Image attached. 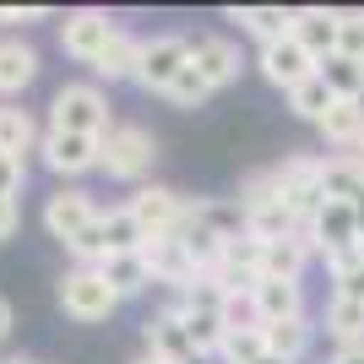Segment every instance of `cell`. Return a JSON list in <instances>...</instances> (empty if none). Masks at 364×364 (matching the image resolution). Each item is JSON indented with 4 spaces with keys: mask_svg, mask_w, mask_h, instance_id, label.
I'll list each match as a JSON object with an SVG mask.
<instances>
[{
    "mask_svg": "<svg viewBox=\"0 0 364 364\" xmlns=\"http://www.w3.org/2000/svg\"><path fill=\"white\" fill-rule=\"evenodd\" d=\"M49 131H71V136H109L114 120H109V98L92 82H65L55 98H49Z\"/></svg>",
    "mask_w": 364,
    "mask_h": 364,
    "instance_id": "6da1fadb",
    "label": "cell"
},
{
    "mask_svg": "<svg viewBox=\"0 0 364 364\" xmlns=\"http://www.w3.org/2000/svg\"><path fill=\"white\" fill-rule=\"evenodd\" d=\"M321 168H326V158H310V152H294V158H283V164L272 168L277 191H283V201L294 207L299 228H310L316 213L326 207V180H321Z\"/></svg>",
    "mask_w": 364,
    "mask_h": 364,
    "instance_id": "7a4b0ae2",
    "label": "cell"
},
{
    "mask_svg": "<svg viewBox=\"0 0 364 364\" xmlns=\"http://www.w3.org/2000/svg\"><path fill=\"white\" fill-rule=\"evenodd\" d=\"M152 158H158V141H152L147 125H114V131L104 136V158H98V168H104L109 180L141 185L152 174Z\"/></svg>",
    "mask_w": 364,
    "mask_h": 364,
    "instance_id": "3957f363",
    "label": "cell"
},
{
    "mask_svg": "<svg viewBox=\"0 0 364 364\" xmlns=\"http://www.w3.org/2000/svg\"><path fill=\"white\" fill-rule=\"evenodd\" d=\"M114 304H120V294L109 289V277L98 272V267H71V272L60 277V310L71 321H82V326L109 321V316H114Z\"/></svg>",
    "mask_w": 364,
    "mask_h": 364,
    "instance_id": "277c9868",
    "label": "cell"
},
{
    "mask_svg": "<svg viewBox=\"0 0 364 364\" xmlns=\"http://www.w3.org/2000/svg\"><path fill=\"white\" fill-rule=\"evenodd\" d=\"M114 33H120V22H114L109 11L82 6V11H65V22H60V49L71 55V60H82V65H98V55L114 44Z\"/></svg>",
    "mask_w": 364,
    "mask_h": 364,
    "instance_id": "5b68a950",
    "label": "cell"
},
{
    "mask_svg": "<svg viewBox=\"0 0 364 364\" xmlns=\"http://www.w3.org/2000/svg\"><path fill=\"white\" fill-rule=\"evenodd\" d=\"M98 218H104V213H98V201H92L82 185H60V191L44 201V228L60 245H76L92 223H98Z\"/></svg>",
    "mask_w": 364,
    "mask_h": 364,
    "instance_id": "8992f818",
    "label": "cell"
},
{
    "mask_svg": "<svg viewBox=\"0 0 364 364\" xmlns=\"http://www.w3.org/2000/svg\"><path fill=\"white\" fill-rule=\"evenodd\" d=\"M185 65H191V38H185V33H158V38L141 44L136 82L147 92H168V87H174V76H180Z\"/></svg>",
    "mask_w": 364,
    "mask_h": 364,
    "instance_id": "52a82bcc",
    "label": "cell"
},
{
    "mask_svg": "<svg viewBox=\"0 0 364 364\" xmlns=\"http://www.w3.org/2000/svg\"><path fill=\"white\" fill-rule=\"evenodd\" d=\"M38 152H44V168H49V174H60V180H76V174L98 168V158H104V136H71V131H44Z\"/></svg>",
    "mask_w": 364,
    "mask_h": 364,
    "instance_id": "ba28073f",
    "label": "cell"
},
{
    "mask_svg": "<svg viewBox=\"0 0 364 364\" xmlns=\"http://www.w3.org/2000/svg\"><path fill=\"white\" fill-rule=\"evenodd\" d=\"M125 207L141 223V234H174L185 223V213H191V201L180 191H168V185H136V196L125 201Z\"/></svg>",
    "mask_w": 364,
    "mask_h": 364,
    "instance_id": "9c48e42d",
    "label": "cell"
},
{
    "mask_svg": "<svg viewBox=\"0 0 364 364\" xmlns=\"http://www.w3.org/2000/svg\"><path fill=\"white\" fill-rule=\"evenodd\" d=\"M141 337H147V353L158 364H201L196 343H191V332H185V321L174 310H152L141 321Z\"/></svg>",
    "mask_w": 364,
    "mask_h": 364,
    "instance_id": "30bf717a",
    "label": "cell"
},
{
    "mask_svg": "<svg viewBox=\"0 0 364 364\" xmlns=\"http://www.w3.org/2000/svg\"><path fill=\"white\" fill-rule=\"evenodd\" d=\"M304 234H310V245H316L321 261L337 256V250L364 245V240H359V218H353V201H326V207L316 213V223L304 228Z\"/></svg>",
    "mask_w": 364,
    "mask_h": 364,
    "instance_id": "8fae6325",
    "label": "cell"
},
{
    "mask_svg": "<svg viewBox=\"0 0 364 364\" xmlns=\"http://www.w3.org/2000/svg\"><path fill=\"white\" fill-rule=\"evenodd\" d=\"M316 55H310V49L299 44V38H283V44H267L261 49V76H267V82H272V87H283V92H294L299 87V82H310V76H316Z\"/></svg>",
    "mask_w": 364,
    "mask_h": 364,
    "instance_id": "7c38bea8",
    "label": "cell"
},
{
    "mask_svg": "<svg viewBox=\"0 0 364 364\" xmlns=\"http://www.w3.org/2000/svg\"><path fill=\"white\" fill-rule=\"evenodd\" d=\"M141 261L152 267V283H168L174 294H185L196 283V267H191V256H185V245L174 234H147L141 240Z\"/></svg>",
    "mask_w": 364,
    "mask_h": 364,
    "instance_id": "4fadbf2b",
    "label": "cell"
},
{
    "mask_svg": "<svg viewBox=\"0 0 364 364\" xmlns=\"http://www.w3.org/2000/svg\"><path fill=\"white\" fill-rule=\"evenodd\" d=\"M316 256L310 234H294V240H272L261 250V283H299L304 277V261Z\"/></svg>",
    "mask_w": 364,
    "mask_h": 364,
    "instance_id": "5bb4252c",
    "label": "cell"
},
{
    "mask_svg": "<svg viewBox=\"0 0 364 364\" xmlns=\"http://www.w3.org/2000/svg\"><path fill=\"white\" fill-rule=\"evenodd\" d=\"M191 65H196L218 92V87H228V82L240 76V49L228 44V38H218V33H201V38H191Z\"/></svg>",
    "mask_w": 364,
    "mask_h": 364,
    "instance_id": "9a60e30c",
    "label": "cell"
},
{
    "mask_svg": "<svg viewBox=\"0 0 364 364\" xmlns=\"http://www.w3.org/2000/svg\"><path fill=\"white\" fill-rule=\"evenodd\" d=\"M316 131H321V141H326V147L353 152V147L364 141V104H353V98H337V104L316 120Z\"/></svg>",
    "mask_w": 364,
    "mask_h": 364,
    "instance_id": "2e32d148",
    "label": "cell"
},
{
    "mask_svg": "<svg viewBox=\"0 0 364 364\" xmlns=\"http://www.w3.org/2000/svg\"><path fill=\"white\" fill-rule=\"evenodd\" d=\"M245 234H256L261 245H272V240H294V234H304V228H299V218H294L289 201L272 196V201L245 207Z\"/></svg>",
    "mask_w": 364,
    "mask_h": 364,
    "instance_id": "e0dca14e",
    "label": "cell"
},
{
    "mask_svg": "<svg viewBox=\"0 0 364 364\" xmlns=\"http://www.w3.org/2000/svg\"><path fill=\"white\" fill-rule=\"evenodd\" d=\"M228 22H240V33L261 38V49L283 44L294 33V11H283V6H240V11H228Z\"/></svg>",
    "mask_w": 364,
    "mask_h": 364,
    "instance_id": "ac0fdd59",
    "label": "cell"
},
{
    "mask_svg": "<svg viewBox=\"0 0 364 364\" xmlns=\"http://www.w3.org/2000/svg\"><path fill=\"white\" fill-rule=\"evenodd\" d=\"M141 44L147 38H136V33H114V44L98 55V65H92V76L98 82H136V71H141Z\"/></svg>",
    "mask_w": 364,
    "mask_h": 364,
    "instance_id": "d6986e66",
    "label": "cell"
},
{
    "mask_svg": "<svg viewBox=\"0 0 364 364\" xmlns=\"http://www.w3.org/2000/svg\"><path fill=\"white\" fill-rule=\"evenodd\" d=\"M38 76V49L28 38H0V98L22 92Z\"/></svg>",
    "mask_w": 364,
    "mask_h": 364,
    "instance_id": "ffe728a7",
    "label": "cell"
},
{
    "mask_svg": "<svg viewBox=\"0 0 364 364\" xmlns=\"http://www.w3.org/2000/svg\"><path fill=\"white\" fill-rule=\"evenodd\" d=\"M294 38H299L316 60H326V55H337V11H321V6H304V11H294Z\"/></svg>",
    "mask_w": 364,
    "mask_h": 364,
    "instance_id": "44dd1931",
    "label": "cell"
},
{
    "mask_svg": "<svg viewBox=\"0 0 364 364\" xmlns=\"http://www.w3.org/2000/svg\"><path fill=\"white\" fill-rule=\"evenodd\" d=\"M256 316H261V326L304 316V283H261L256 289Z\"/></svg>",
    "mask_w": 364,
    "mask_h": 364,
    "instance_id": "7402d4cb",
    "label": "cell"
},
{
    "mask_svg": "<svg viewBox=\"0 0 364 364\" xmlns=\"http://www.w3.org/2000/svg\"><path fill=\"white\" fill-rule=\"evenodd\" d=\"M98 272L109 277V289L120 294V299H136V294L152 289V267L141 261V250H125V256H109Z\"/></svg>",
    "mask_w": 364,
    "mask_h": 364,
    "instance_id": "603a6c76",
    "label": "cell"
},
{
    "mask_svg": "<svg viewBox=\"0 0 364 364\" xmlns=\"http://www.w3.org/2000/svg\"><path fill=\"white\" fill-rule=\"evenodd\" d=\"M38 125H33L28 109H11V104H0V152L6 158H22L28 164V152H38Z\"/></svg>",
    "mask_w": 364,
    "mask_h": 364,
    "instance_id": "cb8c5ba5",
    "label": "cell"
},
{
    "mask_svg": "<svg viewBox=\"0 0 364 364\" xmlns=\"http://www.w3.org/2000/svg\"><path fill=\"white\" fill-rule=\"evenodd\" d=\"M98 240H104V261L109 256H125V250H141V223L131 218V207H109L104 218H98Z\"/></svg>",
    "mask_w": 364,
    "mask_h": 364,
    "instance_id": "d4e9b609",
    "label": "cell"
},
{
    "mask_svg": "<svg viewBox=\"0 0 364 364\" xmlns=\"http://www.w3.org/2000/svg\"><path fill=\"white\" fill-rule=\"evenodd\" d=\"M180 321H185V332H191V343H196V353H201V359L223 353V337H228L223 310H201V304H185V310H180Z\"/></svg>",
    "mask_w": 364,
    "mask_h": 364,
    "instance_id": "484cf974",
    "label": "cell"
},
{
    "mask_svg": "<svg viewBox=\"0 0 364 364\" xmlns=\"http://www.w3.org/2000/svg\"><path fill=\"white\" fill-rule=\"evenodd\" d=\"M321 326H326V337H332L337 348L364 343V304H359V299H326V310H321Z\"/></svg>",
    "mask_w": 364,
    "mask_h": 364,
    "instance_id": "4316f807",
    "label": "cell"
},
{
    "mask_svg": "<svg viewBox=\"0 0 364 364\" xmlns=\"http://www.w3.org/2000/svg\"><path fill=\"white\" fill-rule=\"evenodd\" d=\"M261 332H267V353L299 364L304 348H310V337H316V326H310V316H294V321H277V326H261Z\"/></svg>",
    "mask_w": 364,
    "mask_h": 364,
    "instance_id": "83f0119b",
    "label": "cell"
},
{
    "mask_svg": "<svg viewBox=\"0 0 364 364\" xmlns=\"http://www.w3.org/2000/svg\"><path fill=\"white\" fill-rule=\"evenodd\" d=\"M316 71H321V82L332 87V98H353V104H364V60H348V55H326Z\"/></svg>",
    "mask_w": 364,
    "mask_h": 364,
    "instance_id": "f1b7e54d",
    "label": "cell"
},
{
    "mask_svg": "<svg viewBox=\"0 0 364 364\" xmlns=\"http://www.w3.org/2000/svg\"><path fill=\"white\" fill-rule=\"evenodd\" d=\"M321 180H326V201H359L364 196V168L353 164L348 152H332L326 168H321Z\"/></svg>",
    "mask_w": 364,
    "mask_h": 364,
    "instance_id": "f546056e",
    "label": "cell"
},
{
    "mask_svg": "<svg viewBox=\"0 0 364 364\" xmlns=\"http://www.w3.org/2000/svg\"><path fill=\"white\" fill-rule=\"evenodd\" d=\"M191 213H196V223H207L213 234H223V240H240L245 234L240 201H191Z\"/></svg>",
    "mask_w": 364,
    "mask_h": 364,
    "instance_id": "4dcf8cb0",
    "label": "cell"
},
{
    "mask_svg": "<svg viewBox=\"0 0 364 364\" xmlns=\"http://www.w3.org/2000/svg\"><path fill=\"white\" fill-rule=\"evenodd\" d=\"M332 104H337V98H332V87L321 82V71L310 76V82H299V87L289 92V109L299 114V120H310V125H316V120H321V114H326Z\"/></svg>",
    "mask_w": 364,
    "mask_h": 364,
    "instance_id": "1f68e13d",
    "label": "cell"
},
{
    "mask_svg": "<svg viewBox=\"0 0 364 364\" xmlns=\"http://www.w3.org/2000/svg\"><path fill=\"white\" fill-rule=\"evenodd\" d=\"M164 98H168L174 109H196V104H207V98H213V82H207V76H201L196 65H185V71L174 76V87H168Z\"/></svg>",
    "mask_w": 364,
    "mask_h": 364,
    "instance_id": "d6a6232c",
    "label": "cell"
},
{
    "mask_svg": "<svg viewBox=\"0 0 364 364\" xmlns=\"http://www.w3.org/2000/svg\"><path fill=\"white\" fill-rule=\"evenodd\" d=\"M261 353H267V332H228L218 359L223 364H256Z\"/></svg>",
    "mask_w": 364,
    "mask_h": 364,
    "instance_id": "836d02e7",
    "label": "cell"
},
{
    "mask_svg": "<svg viewBox=\"0 0 364 364\" xmlns=\"http://www.w3.org/2000/svg\"><path fill=\"white\" fill-rule=\"evenodd\" d=\"M337 55L364 60V11H337Z\"/></svg>",
    "mask_w": 364,
    "mask_h": 364,
    "instance_id": "e575fe53",
    "label": "cell"
},
{
    "mask_svg": "<svg viewBox=\"0 0 364 364\" xmlns=\"http://www.w3.org/2000/svg\"><path fill=\"white\" fill-rule=\"evenodd\" d=\"M22 180H28V164H22V158H6V152H0V201H16Z\"/></svg>",
    "mask_w": 364,
    "mask_h": 364,
    "instance_id": "d590c367",
    "label": "cell"
},
{
    "mask_svg": "<svg viewBox=\"0 0 364 364\" xmlns=\"http://www.w3.org/2000/svg\"><path fill=\"white\" fill-rule=\"evenodd\" d=\"M44 22V6H0V28H33Z\"/></svg>",
    "mask_w": 364,
    "mask_h": 364,
    "instance_id": "8d00e7d4",
    "label": "cell"
},
{
    "mask_svg": "<svg viewBox=\"0 0 364 364\" xmlns=\"http://www.w3.org/2000/svg\"><path fill=\"white\" fill-rule=\"evenodd\" d=\"M332 299H359V304H364V267H359V272L332 277Z\"/></svg>",
    "mask_w": 364,
    "mask_h": 364,
    "instance_id": "74e56055",
    "label": "cell"
},
{
    "mask_svg": "<svg viewBox=\"0 0 364 364\" xmlns=\"http://www.w3.org/2000/svg\"><path fill=\"white\" fill-rule=\"evenodd\" d=\"M364 267V245H353V250H337V256H326V272L343 277V272H359Z\"/></svg>",
    "mask_w": 364,
    "mask_h": 364,
    "instance_id": "f35d334b",
    "label": "cell"
},
{
    "mask_svg": "<svg viewBox=\"0 0 364 364\" xmlns=\"http://www.w3.org/2000/svg\"><path fill=\"white\" fill-rule=\"evenodd\" d=\"M16 223H22V213H16V201H0V245L16 234Z\"/></svg>",
    "mask_w": 364,
    "mask_h": 364,
    "instance_id": "ab89813d",
    "label": "cell"
},
{
    "mask_svg": "<svg viewBox=\"0 0 364 364\" xmlns=\"http://www.w3.org/2000/svg\"><path fill=\"white\" fill-rule=\"evenodd\" d=\"M326 364H364V343H348V348H337Z\"/></svg>",
    "mask_w": 364,
    "mask_h": 364,
    "instance_id": "60d3db41",
    "label": "cell"
},
{
    "mask_svg": "<svg viewBox=\"0 0 364 364\" xmlns=\"http://www.w3.org/2000/svg\"><path fill=\"white\" fill-rule=\"evenodd\" d=\"M6 337H11V304L0 299V343H6Z\"/></svg>",
    "mask_w": 364,
    "mask_h": 364,
    "instance_id": "b9f144b4",
    "label": "cell"
},
{
    "mask_svg": "<svg viewBox=\"0 0 364 364\" xmlns=\"http://www.w3.org/2000/svg\"><path fill=\"white\" fill-rule=\"evenodd\" d=\"M353 218H359V240H364V196L353 201Z\"/></svg>",
    "mask_w": 364,
    "mask_h": 364,
    "instance_id": "7bdbcfd3",
    "label": "cell"
},
{
    "mask_svg": "<svg viewBox=\"0 0 364 364\" xmlns=\"http://www.w3.org/2000/svg\"><path fill=\"white\" fill-rule=\"evenodd\" d=\"M348 158H353V164H359V168H364V141H359V147H353V152H348Z\"/></svg>",
    "mask_w": 364,
    "mask_h": 364,
    "instance_id": "ee69618b",
    "label": "cell"
},
{
    "mask_svg": "<svg viewBox=\"0 0 364 364\" xmlns=\"http://www.w3.org/2000/svg\"><path fill=\"white\" fill-rule=\"evenodd\" d=\"M256 364H289V359H277V353H261V359Z\"/></svg>",
    "mask_w": 364,
    "mask_h": 364,
    "instance_id": "f6af8a7d",
    "label": "cell"
},
{
    "mask_svg": "<svg viewBox=\"0 0 364 364\" xmlns=\"http://www.w3.org/2000/svg\"><path fill=\"white\" fill-rule=\"evenodd\" d=\"M0 364H38V359H22V353H11V359H0Z\"/></svg>",
    "mask_w": 364,
    "mask_h": 364,
    "instance_id": "bcb514c9",
    "label": "cell"
},
{
    "mask_svg": "<svg viewBox=\"0 0 364 364\" xmlns=\"http://www.w3.org/2000/svg\"><path fill=\"white\" fill-rule=\"evenodd\" d=\"M136 364H158V359H152V353H141V359H136Z\"/></svg>",
    "mask_w": 364,
    "mask_h": 364,
    "instance_id": "7dc6e473",
    "label": "cell"
}]
</instances>
